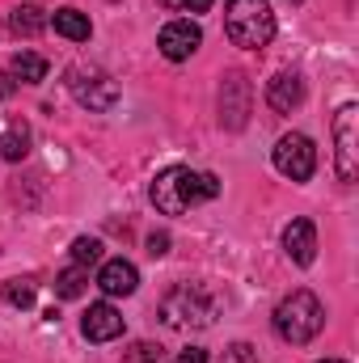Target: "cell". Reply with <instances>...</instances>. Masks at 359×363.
Segmentation results:
<instances>
[{
	"instance_id": "obj_22",
	"label": "cell",
	"mask_w": 359,
	"mask_h": 363,
	"mask_svg": "<svg viewBox=\"0 0 359 363\" xmlns=\"http://www.w3.org/2000/svg\"><path fill=\"white\" fill-rule=\"evenodd\" d=\"M224 363H258V351H254L250 342H233V347L224 351Z\"/></svg>"
},
{
	"instance_id": "obj_10",
	"label": "cell",
	"mask_w": 359,
	"mask_h": 363,
	"mask_svg": "<svg viewBox=\"0 0 359 363\" xmlns=\"http://www.w3.org/2000/svg\"><path fill=\"white\" fill-rule=\"evenodd\" d=\"M81 334L89 338V342H114L118 334H123V313L114 308V304H89V313L81 317Z\"/></svg>"
},
{
	"instance_id": "obj_20",
	"label": "cell",
	"mask_w": 359,
	"mask_h": 363,
	"mask_svg": "<svg viewBox=\"0 0 359 363\" xmlns=\"http://www.w3.org/2000/svg\"><path fill=\"white\" fill-rule=\"evenodd\" d=\"M72 262L85 267V271H89L93 262H101V241L97 237H77L72 241Z\"/></svg>"
},
{
	"instance_id": "obj_14",
	"label": "cell",
	"mask_w": 359,
	"mask_h": 363,
	"mask_svg": "<svg viewBox=\"0 0 359 363\" xmlns=\"http://www.w3.org/2000/svg\"><path fill=\"white\" fill-rule=\"evenodd\" d=\"M47 60L43 55H34V51H17L13 55V64H9V77L13 81H21V85H38V81H47Z\"/></svg>"
},
{
	"instance_id": "obj_16",
	"label": "cell",
	"mask_w": 359,
	"mask_h": 363,
	"mask_svg": "<svg viewBox=\"0 0 359 363\" xmlns=\"http://www.w3.org/2000/svg\"><path fill=\"white\" fill-rule=\"evenodd\" d=\"M30 152V127L21 123V118H13L4 131H0V157L4 161H21Z\"/></svg>"
},
{
	"instance_id": "obj_15",
	"label": "cell",
	"mask_w": 359,
	"mask_h": 363,
	"mask_svg": "<svg viewBox=\"0 0 359 363\" xmlns=\"http://www.w3.org/2000/svg\"><path fill=\"white\" fill-rule=\"evenodd\" d=\"M55 34H64L68 43H89V34H93V26H89V17L81 13V9H55Z\"/></svg>"
},
{
	"instance_id": "obj_24",
	"label": "cell",
	"mask_w": 359,
	"mask_h": 363,
	"mask_svg": "<svg viewBox=\"0 0 359 363\" xmlns=\"http://www.w3.org/2000/svg\"><path fill=\"white\" fill-rule=\"evenodd\" d=\"M178 363H207V351H203V347H186L178 355Z\"/></svg>"
},
{
	"instance_id": "obj_5",
	"label": "cell",
	"mask_w": 359,
	"mask_h": 363,
	"mask_svg": "<svg viewBox=\"0 0 359 363\" xmlns=\"http://www.w3.org/2000/svg\"><path fill=\"white\" fill-rule=\"evenodd\" d=\"M334 169L338 182H355L359 178V106L347 101L338 114H334Z\"/></svg>"
},
{
	"instance_id": "obj_6",
	"label": "cell",
	"mask_w": 359,
	"mask_h": 363,
	"mask_svg": "<svg viewBox=\"0 0 359 363\" xmlns=\"http://www.w3.org/2000/svg\"><path fill=\"white\" fill-rule=\"evenodd\" d=\"M270 161H275V169H279L283 178L309 182V178H313V169H317V148H313V140H309V135L292 131V135H283V140L275 144Z\"/></svg>"
},
{
	"instance_id": "obj_23",
	"label": "cell",
	"mask_w": 359,
	"mask_h": 363,
	"mask_svg": "<svg viewBox=\"0 0 359 363\" xmlns=\"http://www.w3.org/2000/svg\"><path fill=\"white\" fill-rule=\"evenodd\" d=\"M148 254H153V258H165V254H170V237H165V233H153V237H148Z\"/></svg>"
},
{
	"instance_id": "obj_27",
	"label": "cell",
	"mask_w": 359,
	"mask_h": 363,
	"mask_svg": "<svg viewBox=\"0 0 359 363\" xmlns=\"http://www.w3.org/2000/svg\"><path fill=\"white\" fill-rule=\"evenodd\" d=\"M321 363H343V359H321Z\"/></svg>"
},
{
	"instance_id": "obj_3",
	"label": "cell",
	"mask_w": 359,
	"mask_h": 363,
	"mask_svg": "<svg viewBox=\"0 0 359 363\" xmlns=\"http://www.w3.org/2000/svg\"><path fill=\"white\" fill-rule=\"evenodd\" d=\"M216 313H220V300L199 283H178L161 300V321L170 330H207Z\"/></svg>"
},
{
	"instance_id": "obj_9",
	"label": "cell",
	"mask_w": 359,
	"mask_h": 363,
	"mask_svg": "<svg viewBox=\"0 0 359 363\" xmlns=\"http://www.w3.org/2000/svg\"><path fill=\"white\" fill-rule=\"evenodd\" d=\"M199 43H203V30H199L194 21H186V17L170 21V26L157 34V47H161V55H165V60H174V64L190 60V55L199 51Z\"/></svg>"
},
{
	"instance_id": "obj_17",
	"label": "cell",
	"mask_w": 359,
	"mask_h": 363,
	"mask_svg": "<svg viewBox=\"0 0 359 363\" xmlns=\"http://www.w3.org/2000/svg\"><path fill=\"white\" fill-rule=\"evenodd\" d=\"M13 30H17L21 38H38V34L47 30V9H43V4H17V9H13Z\"/></svg>"
},
{
	"instance_id": "obj_28",
	"label": "cell",
	"mask_w": 359,
	"mask_h": 363,
	"mask_svg": "<svg viewBox=\"0 0 359 363\" xmlns=\"http://www.w3.org/2000/svg\"><path fill=\"white\" fill-rule=\"evenodd\" d=\"M292 4H304V0H292Z\"/></svg>"
},
{
	"instance_id": "obj_12",
	"label": "cell",
	"mask_w": 359,
	"mask_h": 363,
	"mask_svg": "<svg viewBox=\"0 0 359 363\" xmlns=\"http://www.w3.org/2000/svg\"><path fill=\"white\" fill-rule=\"evenodd\" d=\"M97 287H101L106 296H131V291L140 287V271H136L127 258H110V262H101V271H97Z\"/></svg>"
},
{
	"instance_id": "obj_2",
	"label": "cell",
	"mask_w": 359,
	"mask_h": 363,
	"mask_svg": "<svg viewBox=\"0 0 359 363\" xmlns=\"http://www.w3.org/2000/svg\"><path fill=\"white\" fill-rule=\"evenodd\" d=\"M224 34L241 51H263L270 38H275L270 0H228L224 4Z\"/></svg>"
},
{
	"instance_id": "obj_7",
	"label": "cell",
	"mask_w": 359,
	"mask_h": 363,
	"mask_svg": "<svg viewBox=\"0 0 359 363\" xmlns=\"http://www.w3.org/2000/svg\"><path fill=\"white\" fill-rule=\"evenodd\" d=\"M68 89L85 110H110L118 101V85L101 72V68H72L68 72Z\"/></svg>"
},
{
	"instance_id": "obj_4",
	"label": "cell",
	"mask_w": 359,
	"mask_h": 363,
	"mask_svg": "<svg viewBox=\"0 0 359 363\" xmlns=\"http://www.w3.org/2000/svg\"><path fill=\"white\" fill-rule=\"evenodd\" d=\"M321 325H326V308H321V300L313 296V291H292V296H283L279 300V308H275V334L283 338V342H292V347H304V342H313L317 334H321Z\"/></svg>"
},
{
	"instance_id": "obj_26",
	"label": "cell",
	"mask_w": 359,
	"mask_h": 363,
	"mask_svg": "<svg viewBox=\"0 0 359 363\" xmlns=\"http://www.w3.org/2000/svg\"><path fill=\"white\" fill-rule=\"evenodd\" d=\"M13 93V77H0V97H9Z\"/></svg>"
},
{
	"instance_id": "obj_21",
	"label": "cell",
	"mask_w": 359,
	"mask_h": 363,
	"mask_svg": "<svg viewBox=\"0 0 359 363\" xmlns=\"http://www.w3.org/2000/svg\"><path fill=\"white\" fill-rule=\"evenodd\" d=\"M123 359L127 363H165V347H157V342H136Z\"/></svg>"
},
{
	"instance_id": "obj_8",
	"label": "cell",
	"mask_w": 359,
	"mask_h": 363,
	"mask_svg": "<svg viewBox=\"0 0 359 363\" xmlns=\"http://www.w3.org/2000/svg\"><path fill=\"white\" fill-rule=\"evenodd\" d=\"M250 101H254V89L241 72H228L224 85H220V123L228 131H241L250 123Z\"/></svg>"
},
{
	"instance_id": "obj_19",
	"label": "cell",
	"mask_w": 359,
	"mask_h": 363,
	"mask_svg": "<svg viewBox=\"0 0 359 363\" xmlns=\"http://www.w3.org/2000/svg\"><path fill=\"white\" fill-rule=\"evenodd\" d=\"M0 296H4V304H13V308H34V283L30 279H9V283H0Z\"/></svg>"
},
{
	"instance_id": "obj_1",
	"label": "cell",
	"mask_w": 359,
	"mask_h": 363,
	"mask_svg": "<svg viewBox=\"0 0 359 363\" xmlns=\"http://www.w3.org/2000/svg\"><path fill=\"white\" fill-rule=\"evenodd\" d=\"M148 194H153L157 211H165V216H186L190 207H199V203H207V199L220 194V178H216V174H199V169H190V165H170V169L157 174V182H153Z\"/></svg>"
},
{
	"instance_id": "obj_13",
	"label": "cell",
	"mask_w": 359,
	"mask_h": 363,
	"mask_svg": "<svg viewBox=\"0 0 359 363\" xmlns=\"http://www.w3.org/2000/svg\"><path fill=\"white\" fill-rule=\"evenodd\" d=\"M267 101H270V110L292 114V110L304 101V81H300L296 72H279V77H270L267 81Z\"/></svg>"
},
{
	"instance_id": "obj_18",
	"label": "cell",
	"mask_w": 359,
	"mask_h": 363,
	"mask_svg": "<svg viewBox=\"0 0 359 363\" xmlns=\"http://www.w3.org/2000/svg\"><path fill=\"white\" fill-rule=\"evenodd\" d=\"M85 287H89V271L85 267H68V271H60V279H55V296L60 300H77V296H85Z\"/></svg>"
},
{
	"instance_id": "obj_11",
	"label": "cell",
	"mask_w": 359,
	"mask_h": 363,
	"mask_svg": "<svg viewBox=\"0 0 359 363\" xmlns=\"http://www.w3.org/2000/svg\"><path fill=\"white\" fill-rule=\"evenodd\" d=\"M283 250H287V258L296 262V267H313V258H317V228H313V220H292L287 228H283Z\"/></svg>"
},
{
	"instance_id": "obj_25",
	"label": "cell",
	"mask_w": 359,
	"mask_h": 363,
	"mask_svg": "<svg viewBox=\"0 0 359 363\" xmlns=\"http://www.w3.org/2000/svg\"><path fill=\"white\" fill-rule=\"evenodd\" d=\"M178 4L186 9V13H207V9H211L216 0H178Z\"/></svg>"
}]
</instances>
